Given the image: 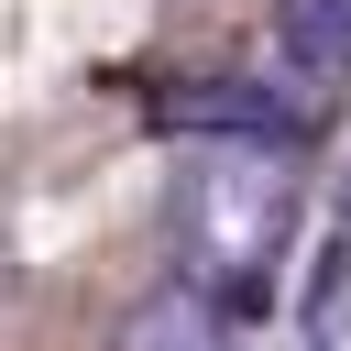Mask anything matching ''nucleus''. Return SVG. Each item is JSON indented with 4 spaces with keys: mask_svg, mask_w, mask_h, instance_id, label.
Wrapping results in <instances>:
<instances>
[{
    "mask_svg": "<svg viewBox=\"0 0 351 351\" xmlns=\"http://www.w3.org/2000/svg\"><path fill=\"white\" fill-rule=\"evenodd\" d=\"M165 241H176V285L252 318L285 285L296 252V154L274 143H186L176 186H165Z\"/></svg>",
    "mask_w": 351,
    "mask_h": 351,
    "instance_id": "1",
    "label": "nucleus"
},
{
    "mask_svg": "<svg viewBox=\"0 0 351 351\" xmlns=\"http://www.w3.org/2000/svg\"><path fill=\"white\" fill-rule=\"evenodd\" d=\"M110 351H241V318L208 307V296H186V285H154V296L121 318Z\"/></svg>",
    "mask_w": 351,
    "mask_h": 351,
    "instance_id": "3",
    "label": "nucleus"
},
{
    "mask_svg": "<svg viewBox=\"0 0 351 351\" xmlns=\"http://www.w3.org/2000/svg\"><path fill=\"white\" fill-rule=\"evenodd\" d=\"M274 44L307 110H329L351 88V0H274Z\"/></svg>",
    "mask_w": 351,
    "mask_h": 351,
    "instance_id": "2",
    "label": "nucleus"
}]
</instances>
